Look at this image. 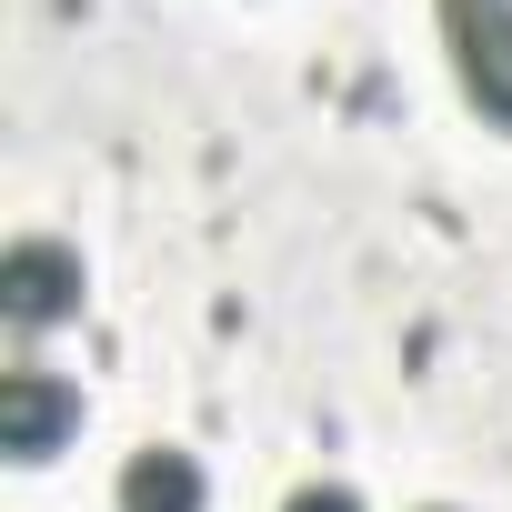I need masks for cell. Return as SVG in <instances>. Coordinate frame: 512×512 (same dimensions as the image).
<instances>
[{
    "label": "cell",
    "mask_w": 512,
    "mask_h": 512,
    "mask_svg": "<svg viewBox=\"0 0 512 512\" xmlns=\"http://www.w3.org/2000/svg\"><path fill=\"white\" fill-rule=\"evenodd\" d=\"M201 502H211V482L181 442H141L121 462V512H201Z\"/></svg>",
    "instance_id": "4"
},
{
    "label": "cell",
    "mask_w": 512,
    "mask_h": 512,
    "mask_svg": "<svg viewBox=\"0 0 512 512\" xmlns=\"http://www.w3.org/2000/svg\"><path fill=\"white\" fill-rule=\"evenodd\" d=\"M442 11V51H452V81L462 101L512 131V0H432Z\"/></svg>",
    "instance_id": "1"
},
{
    "label": "cell",
    "mask_w": 512,
    "mask_h": 512,
    "mask_svg": "<svg viewBox=\"0 0 512 512\" xmlns=\"http://www.w3.org/2000/svg\"><path fill=\"white\" fill-rule=\"evenodd\" d=\"M71 312H81V251L51 241V231H21L0 251V322L11 332H51Z\"/></svg>",
    "instance_id": "2"
},
{
    "label": "cell",
    "mask_w": 512,
    "mask_h": 512,
    "mask_svg": "<svg viewBox=\"0 0 512 512\" xmlns=\"http://www.w3.org/2000/svg\"><path fill=\"white\" fill-rule=\"evenodd\" d=\"M282 512H362V492H352V482H302Z\"/></svg>",
    "instance_id": "5"
},
{
    "label": "cell",
    "mask_w": 512,
    "mask_h": 512,
    "mask_svg": "<svg viewBox=\"0 0 512 512\" xmlns=\"http://www.w3.org/2000/svg\"><path fill=\"white\" fill-rule=\"evenodd\" d=\"M81 432V382H61L51 362H11L0 372V452L11 462H51Z\"/></svg>",
    "instance_id": "3"
},
{
    "label": "cell",
    "mask_w": 512,
    "mask_h": 512,
    "mask_svg": "<svg viewBox=\"0 0 512 512\" xmlns=\"http://www.w3.org/2000/svg\"><path fill=\"white\" fill-rule=\"evenodd\" d=\"M422 512H452V502H422Z\"/></svg>",
    "instance_id": "6"
}]
</instances>
